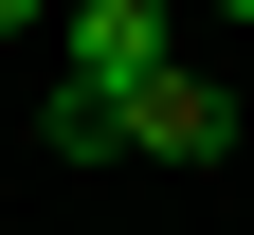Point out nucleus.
I'll return each instance as SVG.
<instances>
[{
	"label": "nucleus",
	"mask_w": 254,
	"mask_h": 235,
	"mask_svg": "<svg viewBox=\"0 0 254 235\" xmlns=\"http://www.w3.org/2000/svg\"><path fill=\"white\" fill-rule=\"evenodd\" d=\"M109 163H236V91L182 73V54L127 73V91H109Z\"/></svg>",
	"instance_id": "f257e3e1"
},
{
	"label": "nucleus",
	"mask_w": 254,
	"mask_h": 235,
	"mask_svg": "<svg viewBox=\"0 0 254 235\" xmlns=\"http://www.w3.org/2000/svg\"><path fill=\"white\" fill-rule=\"evenodd\" d=\"M55 37H73L55 54L73 91H127V73H164V0H55Z\"/></svg>",
	"instance_id": "f03ea898"
},
{
	"label": "nucleus",
	"mask_w": 254,
	"mask_h": 235,
	"mask_svg": "<svg viewBox=\"0 0 254 235\" xmlns=\"http://www.w3.org/2000/svg\"><path fill=\"white\" fill-rule=\"evenodd\" d=\"M37 18H55V0H0V37H37Z\"/></svg>",
	"instance_id": "7ed1b4c3"
},
{
	"label": "nucleus",
	"mask_w": 254,
	"mask_h": 235,
	"mask_svg": "<svg viewBox=\"0 0 254 235\" xmlns=\"http://www.w3.org/2000/svg\"><path fill=\"white\" fill-rule=\"evenodd\" d=\"M218 18H254V0H218Z\"/></svg>",
	"instance_id": "20e7f679"
}]
</instances>
